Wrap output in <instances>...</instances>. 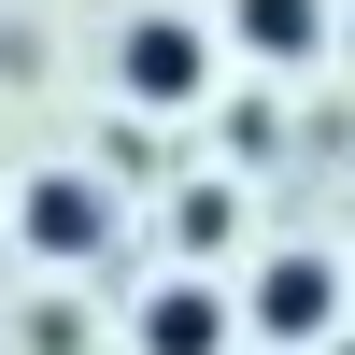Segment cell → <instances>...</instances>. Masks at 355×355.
Returning <instances> with one entry per match:
<instances>
[{"mask_svg":"<svg viewBox=\"0 0 355 355\" xmlns=\"http://www.w3.org/2000/svg\"><path fill=\"white\" fill-rule=\"evenodd\" d=\"M114 85H128L142 114L214 100V28H199V15H128V28H114Z\"/></svg>","mask_w":355,"mask_h":355,"instance_id":"cell-1","label":"cell"},{"mask_svg":"<svg viewBox=\"0 0 355 355\" xmlns=\"http://www.w3.org/2000/svg\"><path fill=\"white\" fill-rule=\"evenodd\" d=\"M242 341H341V256H270L242 284Z\"/></svg>","mask_w":355,"mask_h":355,"instance_id":"cell-2","label":"cell"},{"mask_svg":"<svg viewBox=\"0 0 355 355\" xmlns=\"http://www.w3.org/2000/svg\"><path fill=\"white\" fill-rule=\"evenodd\" d=\"M15 242L43 256V270H100V242H114V199L85 185V171H28V199H15Z\"/></svg>","mask_w":355,"mask_h":355,"instance_id":"cell-3","label":"cell"},{"mask_svg":"<svg viewBox=\"0 0 355 355\" xmlns=\"http://www.w3.org/2000/svg\"><path fill=\"white\" fill-rule=\"evenodd\" d=\"M128 341L142 355H227V341H242V299H227V284H142V313H128Z\"/></svg>","mask_w":355,"mask_h":355,"instance_id":"cell-4","label":"cell"},{"mask_svg":"<svg viewBox=\"0 0 355 355\" xmlns=\"http://www.w3.org/2000/svg\"><path fill=\"white\" fill-rule=\"evenodd\" d=\"M227 43L256 71H299V57H327V0H227Z\"/></svg>","mask_w":355,"mask_h":355,"instance_id":"cell-5","label":"cell"},{"mask_svg":"<svg viewBox=\"0 0 355 355\" xmlns=\"http://www.w3.org/2000/svg\"><path fill=\"white\" fill-rule=\"evenodd\" d=\"M313 355H355V327H341V341H313Z\"/></svg>","mask_w":355,"mask_h":355,"instance_id":"cell-6","label":"cell"}]
</instances>
